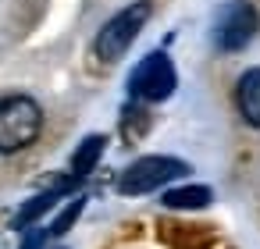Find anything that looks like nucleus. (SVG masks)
<instances>
[{
  "mask_svg": "<svg viewBox=\"0 0 260 249\" xmlns=\"http://www.w3.org/2000/svg\"><path fill=\"white\" fill-rule=\"evenodd\" d=\"M185 171H189V164L178 160V157H139L136 164H128V167L121 171L118 192H125V196H143V192H153V189H160V185L182 178Z\"/></svg>",
  "mask_w": 260,
  "mask_h": 249,
  "instance_id": "7ed1b4c3",
  "label": "nucleus"
},
{
  "mask_svg": "<svg viewBox=\"0 0 260 249\" xmlns=\"http://www.w3.org/2000/svg\"><path fill=\"white\" fill-rule=\"evenodd\" d=\"M104 146H107L104 135H89V139H82V146H79L75 157H72V171H75V178H86V174L96 167V160L104 157Z\"/></svg>",
  "mask_w": 260,
  "mask_h": 249,
  "instance_id": "1a4fd4ad",
  "label": "nucleus"
},
{
  "mask_svg": "<svg viewBox=\"0 0 260 249\" xmlns=\"http://www.w3.org/2000/svg\"><path fill=\"white\" fill-rule=\"evenodd\" d=\"M178 86V75H175V64L168 54H146L136 72L128 75V93L136 100H146V103H160L175 93Z\"/></svg>",
  "mask_w": 260,
  "mask_h": 249,
  "instance_id": "39448f33",
  "label": "nucleus"
},
{
  "mask_svg": "<svg viewBox=\"0 0 260 249\" xmlns=\"http://www.w3.org/2000/svg\"><path fill=\"white\" fill-rule=\"evenodd\" d=\"M82 206H86V199H82V196H75V199H72V203H68V206H64V210H61L57 217H54V224H50L47 231H50V235H64V231H68V228H72V224L79 221Z\"/></svg>",
  "mask_w": 260,
  "mask_h": 249,
  "instance_id": "9d476101",
  "label": "nucleus"
},
{
  "mask_svg": "<svg viewBox=\"0 0 260 249\" xmlns=\"http://www.w3.org/2000/svg\"><path fill=\"white\" fill-rule=\"evenodd\" d=\"M50 238V231L47 228H40V231H32V235H25V242H22V249H43V242Z\"/></svg>",
  "mask_w": 260,
  "mask_h": 249,
  "instance_id": "9b49d317",
  "label": "nucleus"
},
{
  "mask_svg": "<svg viewBox=\"0 0 260 249\" xmlns=\"http://www.w3.org/2000/svg\"><path fill=\"white\" fill-rule=\"evenodd\" d=\"M75 185H79V178H61V182H54L47 192L32 196V199H29V203L15 214V228H29V224H36V221H40V217H43V214H47V210H50V206L64 196V192H72Z\"/></svg>",
  "mask_w": 260,
  "mask_h": 249,
  "instance_id": "423d86ee",
  "label": "nucleus"
},
{
  "mask_svg": "<svg viewBox=\"0 0 260 249\" xmlns=\"http://www.w3.org/2000/svg\"><path fill=\"white\" fill-rule=\"evenodd\" d=\"M43 128V111L32 96L0 100V153H18L36 143Z\"/></svg>",
  "mask_w": 260,
  "mask_h": 249,
  "instance_id": "f257e3e1",
  "label": "nucleus"
},
{
  "mask_svg": "<svg viewBox=\"0 0 260 249\" xmlns=\"http://www.w3.org/2000/svg\"><path fill=\"white\" fill-rule=\"evenodd\" d=\"M150 0H136V4H128V8H121L100 32H96V43H93V50H96V57L100 61H107V64H114L118 57H125V50L136 43V36L143 32V25L150 22Z\"/></svg>",
  "mask_w": 260,
  "mask_h": 249,
  "instance_id": "f03ea898",
  "label": "nucleus"
},
{
  "mask_svg": "<svg viewBox=\"0 0 260 249\" xmlns=\"http://www.w3.org/2000/svg\"><path fill=\"white\" fill-rule=\"evenodd\" d=\"M210 199H214V192L207 185H182V189H168L160 203L168 210H203Z\"/></svg>",
  "mask_w": 260,
  "mask_h": 249,
  "instance_id": "6e6552de",
  "label": "nucleus"
},
{
  "mask_svg": "<svg viewBox=\"0 0 260 249\" xmlns=\"http://www.w3.org/2000/svg\"><path fill=\"white\" fill-rule=\"evenodd\" d=\"M235 103H239L242 121L253 125V128H260V68L242 72V79L235 86Z\"/></svg>",
  "mask_w": 260,
  "mask_h": 249,
  "instance_id": "0eeeda50",
  "label": "nucleus"
},
{
  "mask_svg": "<svg viewBox=\"0 0 260 249\" xmlns=\"http://www.w3.org/2000/svg\"><path fill=\"white\" fill-rule=\"evenodd\" d=\"M256 29H260L256 8L249 4V0H232V4H224L217 11V18H214V43H217V50L235 54V50L249 47Z\"/></svg>",
  "mask_w": 260,
  "mask_h": 249,
  "instance_id": "20e7f679",
  "label": "nucleus"
}]
</instances>
